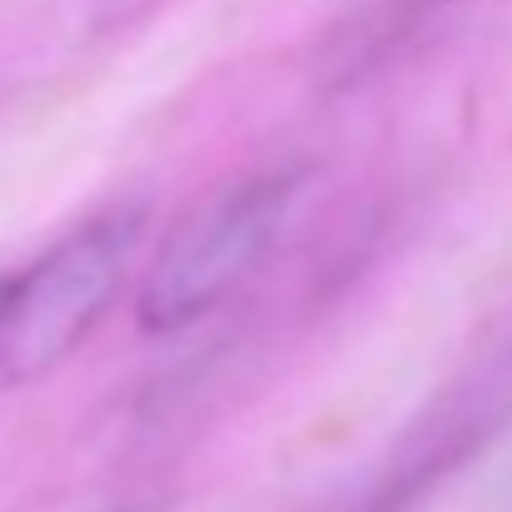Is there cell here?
Segmentation results:
<instances>
[{"label":"cell","mask_w":512,"mask_h":512,"mask_svg":"<svg viewBox=\"0 0 512 512\" xmlns=\"http://www.w3.org/2000/svg\"><path fill=\"white\" fill-rule=\"evenodd\" d=\"M150 209L110 204L60 234L30 269L5 274L0 289V388L55 373L120 299L145 244Z\"/></svg>","instance_id":"6da1fadb"},{"label":"cell","mask_w":512,"mask_h":512,"mask_svg":"<svg viewBox=\"0 0 512 512\" xmlns=\"http://www.w3.org/2000/svg\"><path fill=\"white\" fill-rule=\"evenodd\" d=\"M299 189H304L299 165H274L239 174L214 194H204L150 259L140 289V329L179 334L224 309L279 244Z\"/></svg>","instance_id":"7a4b0ae2"},{"label":"cell","mask_w":512,"mask_h":512,"mask_svg":"<svg viewBox=\"0 0 512 512\" xmlns=\"http://www.w3.org/2000/svg\"><path fill=\"white\" fill-rule=\"evenodd\" d=\"M448 0H378L353 30H348V50H339L348 65H373L378 55H388L398 40H408L423 20H433Z\"/></svg>","instance_id":"3957f363"},{"label":"cell","mask_w":512,"mask_h":512,"mask_svg":"<svg viewBox=\"0 0 512 512\" xmlns=\"http://www.w3.org/2000/svg\"><path fill=\"white\" fill-rule=\"evenodd\" d=\"M120 512H140V508H120Z\"/></svg>","instance_id":"277c9868"},{"label":"cell","mask_w":512,"mask_h":512,"mask_svg":"<svg viewBox=\"0 0 512 512\" xmlns=\"http://www.w3.org/2000/svg\"><path fill=\"white\" fill-rule=\"evenodd\" d=\"M0 289H5V274H0Z\"/></svg>","instance_id":"5b68a950"}]
</instances>
